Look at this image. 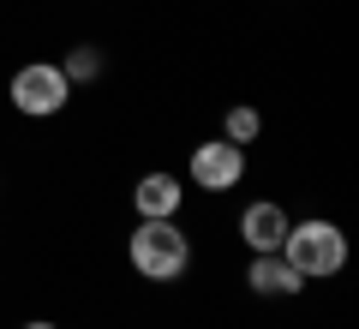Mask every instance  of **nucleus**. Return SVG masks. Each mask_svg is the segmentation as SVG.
<instances>
[{
	"instance_id": "obj_1",
	"label": "nucleus",
	"mask_w": 359,
	"mask_h": 329,
	"mask_svg": "<svg viewBox=\"0 0 359 329\" xmlns=\"http://www.w3.org/2000/svg\"><path fill=\"white\" fill-rule=\"evenodd\" d=\"M126 264H132V276L168 288V281H180L192 269V234L180 228V215L174 222H138L126 240Z\"/></svg>"
},
{
	"instance_id": "obj_2",
	"label": "nucleus",
	"mask_w": 359,
	"mask_h": 329,
	"mask_svg": "<svg viewBox=\"0 0 359 329\" xmlns=\"http://www.w3.org/2000/svg\"><path fill=\"white\" fill-rule=\"evenodd\" d=\"M282 257L299 269V281H330L347 269V234L341 222H323V215H306V222H287Z\"/></svg>"
},
{
	"instance_id": "obj_3",
	"label": "nucleus",
	"mask_w": 359,
	"mask_h": 329,
	"mask_svg": "<svg viewBox=\"0 0 359 329\" xmlns=\"http://www.w3.org/2000/svg\"><path fill=\"white\" fill-rule=\"evenodd\" d=\"M6 102H13V114H25V120H54V114H66L72 84H66L60 60H25L6 78Z\"/></svg>"
},
{
	"instance_id": "obj_4",
	"label": "nucleus",
	"mask_w": 359,
	"mask_h": 329,
	"mask_svg": "<svg viewBox=\"0 0 359 329\" xmlns=\"http://www.w3.org/2000/svg\"><path fill=\"white\" fill-rule=\"evenodd\" d=\"M186 180H192L198 192H233L245 180V144H228L216 132V138L192 144V156H186Z\"/></svg>"
},
{
	"instance_id": "obj_5",
	"label": "nucleus",
	"mask_w": 359,
	"mask_h": 329,
	"mask_svg": "<svg viewBox=\"0 0 359 329\" xmlns=\"http://www.w3.org/2000/svg\"><path fill=\"white\" fill-rule=\"evenodd\" d=\"M132 210H138V222H174V215L186 210V186H180V174H168V168L138 174V180H132Z\"/></svg>"
},
{
	"instance_id": "obj_6",
	"label": "nucleus",
	"mask_w": 359,
	"mask_h": 329,
	"mask_svg": "<svg viewBox=\"0 0 359 329\" xmlns=\"http://www.w3.org/2000/svg\"><path fill=\"white\" fill-rule=\"evenodd\" d=\"M287 222H294V215H287L276 198H257V203H245V210H240V240H245V252H282V240H287Z\"/></svg>"
},
{
	"instance_id": "obj_7",
	"label": "nucleus",
	"mask_w": 359,
	"mask_h": 329,
	"mask_svg": "<svg viewBox=\"0 0 359 329\" xmlns=\"http://www.w3.org/2000/svg\"><path fill=\"white\" fill-rule=\"evenodd\" d=\"M245 288H252L257 300H294L306 281H299V269L287 264L282 252H252V264H245Z\"/></svg>"
},
{
	"instance_id": "obj_8",
	"label": "nucleus",
	"mask_w": 359,
	"mask_h": 329,
	"mask_svg": "<svg viewBox=\"0 0 359 329\" xmlns=\"http://www.w3.org/2000/svg\"><path fill=\"white\" fill-rule=\"evenodd\" d=\"M60 72H66V84H96V78L108 72V54L96 48V42H72V48H66V60H60Z\"/></svg>"
},
{
	"instance_id": "obj_9",
	"label": "nucleus",
	"mask_w": 359,
	"mask_h": 329,
	"mask_svg": "<svg viewBox=\"0 0 359 329\" xmlns=\"http://www.w3.org/2000/svg\"><path fill=\"white\" fill-rule=\"evenodd\" d=\"M222 138H228V144H257V138H264V114H257L252 102L222 108Z\"/></svg>"
},
{
	"instance_id": "obj_10",
	"label": "nucleus",
	"mask_w": 359,
	"mask_h": 329,
	"mask_svg": "<svg viewBox=\"0 0 359 329\" xmlns=\"http://www.w3.org/2000/svg\"><path fill=\"white\" fill-rule=\"evenodd\" d=\"M25 329H60V323H54V317H30Z\"/></svg>"
}]
</instances>
